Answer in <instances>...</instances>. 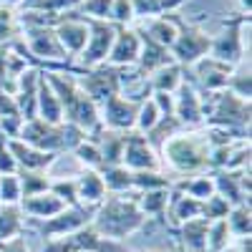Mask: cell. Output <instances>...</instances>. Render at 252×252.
I'll return each instance as SVG.
<instances>
[{
  "label": "cell",
  "mask_w": 252,
  "mask_h": 252,
  "mask_svg": "<svg viewBox=\"0 0 252 252\" xmlns=\"http://www.w3.org/2000/svg\"><path fill=\"white\" fill-rule=\"evenodd\" d=\"M91 227L101 237L111 242H124L146 227V217L136 204V192L129 194H106L91 217Z\"/></svg>",
  "instance_id": "obj_1"
},
{
  "label": "cell",
  "mask_w": 252,
  "mask_h": 252,
  "mask_svg": "<svg viewBox=\"0 0 252 252\" xmlns=\"http://www.w3.org/2000/svg\"><path fill=\"white\" fill-rule=\"evenodd\" d=\"M46 81L51 83V89L58 96L61 111H63V121L81 129L83 134H94L101 121H98V106L83 94V89L78 86V81L73 73L68 71H43Z\"/></svg>",
  "instance_id": "obj_2"
},
{
  "label": "cell",
  "mask_w": 252,
  "mask_h": 252,
  "mask_svg": "<svg viewBox=\"0 0 252 252\" xmlns=\"http://www.w3.org/2000/svg\"><path fill=\"white\" fill-rule=\"evenodd\" d=\"M159 157H164V164H169L172 172L182 177H194L209 169V144L204 131L197 129H182L172 139H166Z\"/></svg>",
  "instance_id": "obj_3"
},
{
  "label": "cell",
  "mask_w": 252,
  "mask_h": 252,
  "mask_svg": "<svg viewBox=\"0 0 252 252\" xmlns=\"http://www.w3.org/2000/svg\"><path fill=\"white\" fill-rule=\"evenodd\" d=\"M18 139L31 144V146H35V149H40V152L68 154V152H73V146L78 141L86 139V134H83L81 129H76V126L66 124V121L53 126V124H46V121H40L35 116L31 121H23Z\"/></svg>",
  "instance_id": "obj_4"
},
{
  "label": "cell",
  "mask_w": 252,
  "mask_h": 252,
  "mask_svg": "<svg viewBox=\"0 0 252 252\" xmlns=\"http://www.w3.org/2000/svg\"><path fill=\"white\" fill-rule=\"evenodd\" d=\"M207 96L209 101H204V126H222L250 136V101H242L227 89Z\"/></svg>",
  "instance_id": "obj_5"
},
{
  "label": "cell",
  "mask_w": 252,
  "mask_h": 252,
  "mask_svg": "<svg viewBox=\"0 0 252 252\" xmlns=\"http://www.w3.org/2000/svg\"><path fill=\"white\" fill-rule=\"evenodd\" d=\"M245 26H250V15H235L222 23V31L212 38L209 56L227 66H240L245 61Z\"/></svg>",
  "instance_id": "obj_6"
},
{
  "label": "cell",
  "mask_w": 252,
  "mask_h": 252,
  "mask_svg": "<svg viewBox=\"0 0 252 252\" xmlns=\"http://www.w3.org/2000/svg\"><path fill=\"white\" fill-rule=\"evenodd\" d=\"M38 252H129V250H126L124 242H111L101 237L91 224H86L71 235L46 240V245Z\"/></svg>",
  "instance_id": "obj_7"
},
{
  "label": "cell",
  "mask_w": 252,
  "mask_h": 252,
  "mask_svg": "<svg viewBox=\"0 0 252 252\" xmlns=\"http://www.w3.org/2000/svg\"><path fill=\"white\" fill-rule=\"evenodd\" d=\"M209 46H212V35L204 33L199 26L187 23V20L179 18V35L174 40V46L169 48L174 63H179L184 71L192 68L194 63L209 56Z\"/></svg>",
  "instance_id": "obj_8"
},
{
  "label": "cell",
  "mask_w": 252,
  "mask_h": 252,
  "mask_svg": "<svg viewBox=\"0 0 252 252\" xmlns=\"http://www.w3.org/2000/svg\"><path fill=\"white\" fill-rule=\"evenodd\" d=\"M86 20H89V40L73 63L78 71L103 66L109 58L111 46H114V38H116V26L109 23V20H94V18H86Z\"/></svg>",
  "instance_id": "obj_9"
},
{
  "label": "cell",
  "mask_w": 252,
  "mask_h": 252,
  "mask_svg": "<svg viewBox=\"0 0 252 252\" xmlns=\"http://www.w3.org/2000/svg\"><path fill=\"white\" fill-rule=\"evenodd\" d=\"M91 217H94V209H89V207H66L63 212H58L56 217H48V220H26V227H33L46 240H56V237L71 235L76 229L91 224Z\"/></svg>",
  "instance_id": "obj_10"
},
{
  "label": "cell",
  "mask_w": 252,
  "mask_h": 252,
  "mask_svg": "<svg viewBox=\"0 0 252 252\" xmlns=\"http://www.w3.org/2000/svg\"><path fill=\"white\" fill-rule=\"evenodd\" d=\"M78 86L83 89V94H86L96 106H101L106 98L116 96L119 94V68L114 66H96V68H89V71H73Z\"/></svg>",
  "instance_id": "obj_11"
},
{
  "label": "cell",
  "mask_w": 252,
  "mask_h": 252,
  "mask_svg": "<svg viewBox=\"0 0 252 252\" xmlns=\"http://www.w3.org/2000/svg\"><path fill=\"white\" fill-rule=\"evenodd\" d=\"M174 119L182 124V129L204 126V96L189 78H184L174 91Z\"/></svg>",
  "instance_id": "obj_12"
},
{
  "label": "cell",
  "mask_w": 252,
  "mask_h": 252,
  "mask_svg": "<svg viewBox=\"0 0 252 252\" xmlns=\"http://www.w3.org/2000/svg\"><path fill=\"white\" fill-rule=\"evenodd\" d=\"M136 111H139V103L126 101L124 96L116 94V96L106 98V101L98 106V121H101L103 129H109V131L129 134V131H134Z\"/></svg>",
  "instance_id": "obj_13"
},
{
  "label": "cell",
  "mask_w": 252,
  "mask_h": 252,
  "mask_svg": "<svg viewBox=\"0 0 252 252\" xmlns=\"http://www.w3.org/2000/svg\"><path fill=\"white\" fill-rule=\"evenodd\" d=\"M121 166H126L129 172H161V159L141 134L129 131L124 141Z\"/></svg>",
  "instance_id": "obj_14"
},
{
  "label": "cell",
  "mask_w": 252,
  "mask_h": 252,
  "mask_svg": "<svg viewBox=\"0 0 252 252\" xmlns=\"http://www.w3.org/2000/svg\"><path fill=\"white\" fill-rule=\"evenodd\" d=\"M53 31H56V38L61 40L63 51L71 56V61H76L81 56L83 46H86V40H89V20L83 15H78L76 10L63 13L61 20L53 26Z\"/></svg>",
  "instance_id": "obj_15"
},
{
  "label": "cell",
  "mask_w": 252,
  "mask_h": 252,
  "mask_svg": "<svg viewBox=\"0 0 252 252\" xmlns=\"http://www.w3.org/2000/svg\"><path fill=\"white\" fill-rule=\"evenodd\" d=\"M139 53H141V38H139L136 28H131V26H116V38H114V46L109 51L106 66H114V68L136 66Z\"/></svg>",
  "instance_id": "obj_16"
},
{
  "label": "cell",
  "mask_w": 252,
  "mask_h": 252,
  "mask_svg": "<svg viewBox=\"0 0 252 252\" xmlns=\"http://www.w3.org/2000/svg\"><path fill=\"white\" fill-rule=\"evenodd\" d=\"M192 71H194V81L192 83L202 89V94H217V91L227 89V81H229V76H232L235 68L227 66V63L215 61L212 56H207L199 63H194Z\"/></svg>",
  "instance_id": "obj_17"
},
{
  "label": "cell",
  "mask_w": 252,
  "mask_h": 252,
  "mask_svg": "<svg viewBox=\"0 0 252 252\" xmlns=\"http://www.w3.org/2000/svg\"><path fill=\"white\" fill-rule=\"evenodd\" d=\"M8 149L18 164V172H48L51 164L56 161L58 154L51 152H40L35 146L20 141V139H8Z\"/></svg>",
  "instance_id": "obj_18"
},
{
  "label": "cell",
  "mask_w": 252,
  "mask_h": 252,
  "mask_svg": "<svg viewBox=\"0 0 252 252\" xmlns=\"http://www.w3.org/2000/svg\"><path fill=\"white\" fill-rule=\"evenodd\" d=\"M136 31L149 38L152 43L169 51L174 46L177 35H179V15L169 13V15H159V18H152V20H144L141 28H136Z\"/></svg>",
  "instance_id": "obj_19"
},
{
  "label": "cell",
  "mask_w": 252,
  "mask_h": 252,
  "mask_svg": "<svg viewBox=\"0 0 252 252\" xmlns=\"http://www.w3.org/2000/svg\"><path fill=\"white\" fill-rule=\"evenodd\" d=\"M76 194H78V204L81 207H89L96 209L103 199H106V187H103V179L98 172L94 169H83L76 177Z\"/></svg>",
  "instance_id": "obj_20"
},
{
  "label": "cell",
  "mask_w": 252,
  "mask_h": 252,
  "mask_svg": "<svg viewBox=\"0 0 252 252\" xmlns=\"http://www.w3.org/2000/svg\"><path fill=\"white\" fill-rule=\"evenodd\" d=\"M18 207L23 215H28V220H48V217H56L58 212L66 209V204L51 189L48 192H40V194H33V197H23Z\"/></svg>",
  "instance_id": "obj_21"
},
{
  "label": "cell",
  "mask_w": 252,
  "mask_h": 252,
  "mask_svg": "<svg viewBox=\"0 0 252 252\" xmlns=\"http://www.w3.org/2000/svg\"><path fill=\"white\" fill-rule=\"evenodd\" d=\"M35 116L46 124H63V111H61V103L56 91L51 89V83L46 81L43 71H40V81H38V98H35Z\"/></svg>",
  "instance_id": "obj_22"
},
{
  "label": "cell",
  "mask_w": 252,
  "mask_h": 252,
  "mask_svg": "<svg viewBox=\"0 0 252 252\" xmlns=\"http://www.w3.org/2000/svg\"><path fill=\"white\" fill-rule=\"evenodd\" d=\"M207 227L209 222L204 217H194L189 222H182L177 227V242L182 252H207Z\"/></svg>",
  "instance_id": "obj_23"
},
{
  "label": "cell",
  "mask_w": 252,
  "mask_h": 252,
  "mask_svg": "<svg viewBox=\"0 0 252 252\" xmlns=\"http://www.w3.org/2000/svg\"><path fill=\"white\" fill-rule=\"evenodd\" d=\"M164 215L169 217V224L177 229L182 222L202 217V202H197L192 197L177 192V189H172V192H169V204H166V212Z\"/></svg>",
  "instance_id": "obj_24"
},
{
  "label": "cell",
  "mask_w": 252,
  "mask_h": 252,
  "mask_svg": "<svg viewBox=\"0 0 252 252\" xmlns=\"http://www.w3.org/2000/svg\"><path fill=\"white\" fill-rule=\"evenodd\" d=\"M136 33H139V31H136ZM139 38H141V53H139V61H136V68H139L146 78H149L157 68L166 66V63H174L172 53L166 51V48L152 43V40L146 38V35H141V33H139Z\"/></svg>",
  "instance_id": "obj_25"
},
{
  "label": "cell",
  "mask_w": 252,
  "mask_h": 252,
  "mask_svg": "<svg viewBox=\"0 0 252 252\" xmlns=\"http://www.w3.org/2000/svg\"><path fill=\"white\" fill-rule=\"evenodd\" d=\"M172 189L177 192L192 197L197 202H204L215 194V179H212V172H202V174H194V177H182L179 182H172Z\"/></svg>",
  "instance_id": "obj_26"
},
{
  "label": "cell",
  "mask_w": 252,
  "mask_h": 252,
  "mask_svg": "<svg viewBox=\"0 0 252 252\" xmlns=\"http://www.w3.org/2000/svg\"><path fill=\"white\" fill-rule=\"evenodd\" d=\"M184 5V0H131V10H134V23H144L159 15H169L177 13Z\"/></svg>",
  "instance_id": "obj_27"
},
{
  "label": "cell",
  "mask_w": 252,
  "mask_h": 252,
  "mask_svg": "<svg viewBox=\"0 0 252 252\" xmlns=\"http://www.w3.org/2000/svg\"><path fill=\"white\" fill-rule=\"evenodd\" d=\"M26 215L18 204H0V242H10L15 237H23Z\"/></svg>",
  "instance_id": "obj_28"
},
{
  "label": "cell",
  "mask_w": 252,
  "mask_h": 252,
  "mask_svg": "<svg viewBox=\"0 0 252 252\" xmlns=\"http://www.w3.org/2000/svg\"><path fill=\"white\" fill-rule=\"evenodd\" d=\"M184 78H187V71L179 66V63H166V66L157 68V71L149 76V86H152V91L174 94Z\"/></svg>",
  "instance_id": "obj_29"
},
{
  "label": "cell",
  "mask_w": 252,
  "mask_h": 252,
  "mask_svg": "<svg viewBox=\"0 0 252 252\" xmlns=\"http://www.w3.org/2000/svg\"><path fill=\"white\" fill-rule=\"evenodd\" d=\"M83 0H23V5L18 10L20 13H40V15H51L58 18L63 13H73Z\"/></svg>",
  "instance_id": "obj_30"
},
{
  "label": "cell",
  "mask_w": 252,
  "mask_h": 252,
  "mask_svg": "<svg viewBox=\"0 0 252 252\" xmlns=\"http://www.w3.org/2000/svg\"><path fill=\"white\" fill-rule=\"evenodd\" d=\"M101 179H103V187H106L109 194H129L134 192L131 189V172L126 166L116 164V166H101L98 169Z\"/></svg>",
  "instance_id": "obj_31"
},
{
  "label": "cell",
  "mask_w": 252,
  "mask_h": 252,
  "mask_svg": "<svg viewBox=\"0 0 252 252\" xmlns=\"http://www.w3.org/2000/svg\"><path fill=\"white\" fill-rule=\"evenodd\" d=\"M169 192H172V187H166V189H152V192L136 194V204L141 209V215L146 220H149V217H164L166 204H169Z\"/></svg>",
  "instance_id": "obj_32"
},
{
  "label": "cell",
  "mask_w": 252,
  "mask_h": 252,
  "mask_svg": "<svg viewBox=\"0 0 252 252\" xmlns=\"http://www.w3.org/2000/svg\"><path fill=\"white\" fill-rule=\"evenodd\" d=\"M179 131H182V124H179L174 116H161V119L154 124V129H152L149 134H144V139L149 141V146L159 154V149L164 146V141L172 139V136L179 134Z\"/></svg>",
  "instance_id": "obj_33"
},
{
  "label": "cell",
  "mask_w": 252,
  "mask_h": 252,
  "mask_svg": "<svg viewBox=\"0 0 252 252\" xmlns=\"http://www.w3.org/2000/svg\"><path fill=\"white\" fill-rule=\"evenodd\" d=\"M250 204H237L229 209V215L224 217L229 232H232L235 240H242V237H250L252 235V217H250Z\"/></svg>",
  "instance_id": "obj_34"
},
{
  "label": "cell",
  "mask_w": 252,
  "mask_h": 252,
  "mask_svg": "<svg viewBox=\"0 0 252 252\" xmlns=\"http://www.w3.org/2000/svg\"><path fill=\"white\" fill-rule=\"evenodd\" d=\"M71 157L83 166V169H94V172H98L101 166H103V159H101V152H98V146H96V141H91L89 136L83 139V141H78L76 146H73V152H71Z\"/></svg>",
  "instance_id": "obj_35"
},
{
  "label": "cell",
  "mask_w": 252,
  "mask_h": 252,
  "mask_svg": "<svg viewBox=\"0 0 252 252\" xmlns=\"http://www.w3.org/2000/svg\"><path fill=\"white\" fill-rule=\"evenodd\" d=\"M227 91H232L242 101H250L252 96V78H250V58H245L240 66H235L232 76L227 81Z\"/></svg>",
  "instance_id": "obj_36"
},
{
  "label": "cell",
  "mask_w": 252,
  "mask_h": 252,
  "mask_svg": "<svg viewBox=\"0 0 252 252\" xmlns=\"http://www.w3.org/2000/svg\"><path fill=\"white\" fill-rule=\"evenodd\" d=\"M232 242H235V237L229 232L224 220L209 222V227H207V252H224Z\"/></svg>",
  "instance_id": "obj_37"
},
{
  "label": "cell",
  "mask_w": 252,
  "mask_h": 252,
  "mask_svg": "<svg viewBox=\"0 0 252 252\" xmlns=\"http://www.w3.org/2000/svg\"><path fill=\"white\" fill-rule=\"evenodd\" d=\"M172 187V179L164 172H131V189L136 194L152 192V189H166Z\"/></svg>",
  "instance_id": "obj_38"
},
{
  "label": "cell",
  "mask_w": 252,
  "mask_h": 252,
  "mask_svg": "<svg viewBox=\"0 0 252 252\" xmlns=\"http://www.w3.org/2000/svg\"><path fill=\"white\" fill-rule=\"evenodd\" d=\"M20 179V192L23 197H33L40 192H48L51 189V177L46 172H18Z\"/></svg>",
  "instance_id": "obj_39"
},
{
  "label": "cell",
  "mask_w": 252,
  "mask_h": 252,
  "mask_svg": "<svg viewBox=\"0 0 252 252\" xmlns=\"http://www.w3.org/2000/svg\"><path fill=\"white\" fill-rule=\"evenodd\" d=\"M159 119H161V114L157 111L154 101H152V98L141 101V103H139V111H136V124H134V131H136V134H141V136H144V134H149Z\"/></svg>",
  "instance_id": "obj_40"
},
{
  "label": "cell",
  "mask_w": 252,
  "mask_h": 252,
  "mask_svg": "<svg viewBox=\"0 0 252 252\" xmlns=\"http://www.w3.org/2000/svg\"><path fill=\"white\" fill-rule=\"evenodd\" d=\"M23 192H20L18 174H3L0 177V204H20Z\"/></svg>",
  "instance_id": "obj_41"
},
{
  "label": "cell",
  "mask_w": 252,
  "mask_h": 252,
  "mask_svg": "<svg viewBox=\"0 0 252 252\" xmlns=\"http://www.w3.org/2000/svg\"><path fill=\"white\" fill-rule=\"evenodd\" d=\"M111 5H114V0H83L76 13L83 18H94V20H109Z\"/></svg>",
  "instance_id": "obj_42"
},
{
  "label": "cell",
  "mask_w": 252,
  "mask_h": 252,
  "mask_svg": "<svg viewBox=\"0 0 252 252\" xmlns=\"http://www.w3.org/2000/svg\"><path fill=\"white\" fill-rule=\"evenodd\" d=\"M51 192L66 207H81L76 194V179H51Z\"/></svg>",
  "instance_id": "obj_43"
},
{
  "label": "cell",
  "mask_w": 252,
  "mask_h": 252,
  "mask_svg": "<svg viewBox=\"0 0 252 252\" xmlns=\"http://www.w3.org/2000/svg\"><path fill=\"white\" fill-rule=\"evenodd\" d=\"M229 207L227 204V199H222L220 194H212L209 199H204L202 202V217L207 220V222H215V220H224L227 215H229Z\"/></svg>",
  "instance_id": "obj_44"
},
{
  "label": "cell",
  "mask_w": 252,
  "mask_h": 252,
  "mask_svg": "<svg viewBox=\"0 0 252 252\" xmlns=\"http://www.w3.org/2000/svg\"><path fill=\"white\" fill-rule=\"evenodd\" d=\"M109 23L114 26H134V10H131V0H114Z\"/></svg>",
  "instance_id": "obj_45"
},
{
  "label": "cell",
  "mask_w": 252,
  "mask_h": 252,
  "mask_svg": "<svg viewBox=\"0 0 252 252\" xmlns=\"http://www.w3.org/2000/svg\"><path fill=\"white\" fill-rule=\"evenodd\" d=\"M3 174H18V164L8 149V139L0 136V177Z\"/></svg>",
  "instance_id": "obj_46"
},
{
  "label": "cell",
  "mask_w": 252,
  "mask_h": 252,
  "mask_svg": "<svg viewBox=\"0 0 252 252\" xmlns=\"http://www.w3.org/2000/svg\"><path fill=\"white\" fill-rule=\"evenodd\" d=\"M154 101V106L161 116H174V94H161V91H152L149 96Z\"/></svg>",
  "instance_id": "obj_47"
},
{
  "label": "cell",
  "mask_w": 252,
  "mask_h": 252,
  "mask_svg": "<svg viewBox=\"0 0 252 252\" xmlns=\"http://www.w3.org/2000/svg\"><path fill=\"white\" fill-rule=\"evenodd\" d=\"M5 116H20V114L15 106V98L5 91H0V119H5Z\"/></svg>",
  "instance_id": "obj_48"
},
{
  "label": "cell",
  "mask_w": 252,
  "mask_h": 252,
  "mask_svg": "<svg viewBox=\"0 0 252 252\" xmlns=\"http://www.w3.org/2000/svg\"><path fill=\"white\" fill-rule=\"evenodd\" d=\"M0 252H31L26 237H15L10 242H0Z\"/></svg>",
  "instance_id": "obj_49"
},
{
  "label": "cell",
  "mask_w": 252,
  "mask_h": 252,
  "mask_svg": "<svg viewBox=\"0 0 252 252\" xmlns=\"http://www.w3.org/2000/svg\"><path fill=\"white\" fill-rule=\"evenodd\" d=\"M20 5H23V0H0V8L5 10H18Z\"/></svg>",
  "instance_id": "obj_50"
},
{
  "label": "cell",
  "mask_w": 252,
  "mask_h": 252,
  "mask_svg": "<svg viewBox=\"0 0 252 252\" xmlns=\"http://www.w3.org/2000/svg\"><path fill=\"white\" fill-rule=\"evenodd\" d=\"M224 252H235V242H232V245H229V247H227Z\"/></svg>",
  "instance_id": "obj_51"
},
{
  "label": "cell",
  "mask_w": 252,
  "mask_h": 252,
  "mask_svg": "<svg viewBox=\"0 0 252 252\" xmlns=\"http://www.w3.org/2000/svg\"><path fill=\"white\" fill-rule=\"evenodd\" d=\"M184 3H187V0H184Z\"/></svg>",
  "instance_id": "obj_52"
},
{
  "label": "cell",
  "mask_w": 252,
  "mask_h": 252,
  "mask_svg": "<svg viewBox=\"0 0 252 252\" xmlns=\"http://www.w3.org/2000/svg\"><path fill=\"white\" fill-rule=\"evenodd\" d=\"M179 252H182V250H179Z\"/></svg>",
  "instance_id": "obj_53"
}]
</instances>
